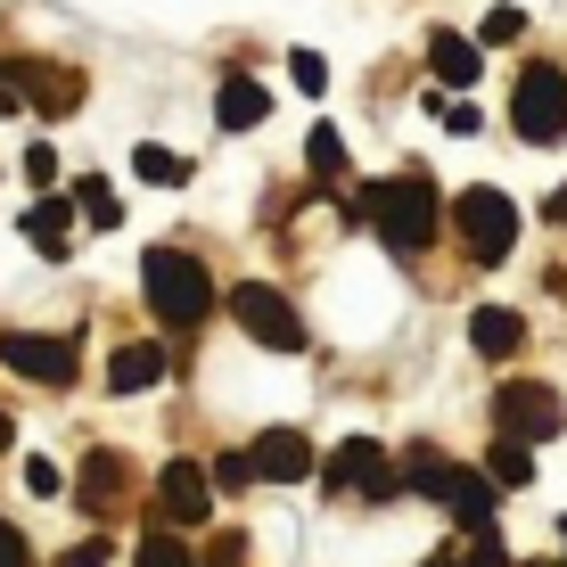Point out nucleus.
<instances>
[{
    "mask_svg": "<svg viewBox=\"0 0 567 567\" xmlns=\"http://www.w3.org/2000/svg\"><path fill=\"white\" fill-rule=\"evenodd\" d=\"M518 33H526V17H518V9H485V25H477V42H485V50H494V42H518Z\"/></svg>",
    "mask_w": 567,
    "mask_h": 567,
    "instance_id": "26",
    "label": "nucleus"
},
{
    "mask_svg": "<svg viewBox=\"0 0 567 567\" xmlns=\"http://www.w3.org/2000/svg\"><path fill=\"white\" fill-rule=\"evenodd\" d=\"M247 453H256L264 485H297V477H312V436H305V427H264Z\"/></svg>",
    "mask_w": 567,
    "mask_h": 567,
    "instance_id": "12",
    "label": "nucleus"
},
{
    "mask_svg": "<svg viewBox=\"0 0 567 567\" xmlns=\"http://www.w3.org/2000/svg\"><path fill=\"white\" fill-rule=\"evenodd\" d=\"M264 115H271V100H264L256 74H223V91H214V124H223V132H256Z\"/></svg>",
    "mask_w": 567,
    "mask_h": 567,
    "instance_id": "15",
    "label": "nucleus"
},
{
    "mask_svg": "<svg viewBox=\"0 0 567 567\" xmlns=\"http://www.w3.org/2000/svg\"><path fill=\"white\" fill-rule=\"evenodd\" d=\"M17 107H25V91H17V66L0 58V115H17Z\"/></svg>",
    "mask_w": 567,
    "mask_h": 567,
    "instance_id": "32",
    "label": "nucleus"
},
{
    "mask_svg": "<svg viewBox=\"0 0 567 567\" xmlns=\"http://www.w3.org/2000/svg\"><path fill=\"white\" fill-rule=\"evenodd\" d=\"M403 485L412 494H427V502H444L468 535H494V502H502V485L485 477V468H453L444 453H427V444H412L403 453Z\"/></svg>",
    "mask_w": 567,
    "mask_h": 567,
    "instance_id": "2",
    "label": "nucleus"
},
{
    "mask_svg": "<svg viewBox=\"0 0 567 567\" xmlns=\"http://www.w3.org/2000/svg\"><path fill=\"white\" fill-rule=\"evenodd\" d=\"M511 124H518V141H526V148H559V141H567V74L551 66V58H535V66L518 74V91H511Z\"/></svg>",
    "mask_w": 567,
    "mask_h": 567,
    "instance_id": "4",
    "label": "nucleus"
},
{
    "mask_svg": "<svg viewBox=\"0 0 567 567\" xmlns=\"http://www.w3.org/2000/svg\"><path fill=\"white\" fill-rule=\"evenodd\" d=\"M9 444H17V420H9V412H0V453H9Z\"/></svg>",
    "mask_w": 567,
    "mask_h": 567,
    "instance_id": "34",
    "label": "nucleus"
},
{
    "mask_svg": "<svg viewBox=\"0 0 567 567\" xmlns=\"http://www.w3.org/2000/svg\"><path fill=\"white\" fill-rule=\"evenodd\" d=\"M132 567H198V559H189V543L173 535V526H148L141 551H132Z\"/></svg>",
    "mask_w": 567,
    "mask_h": 567,
    "instance_id": "21",
    "label": "nucleus"
},
{
    "mask_svg": "<svg viewBox=\"0 0 567 567\" xmlns=\"http://www.w3.org/2000/svg\"><path fill=\"white\" fill-rule=\"evenodd\" d=\"M305 165H312V182H338V173H346V141L321 124V132L305 141Z\"/></svg>",
    "mask_w": 567,
    "mask_h": 567,
    "instance_id": "23",
    "label": "nucleus"
},
{
    "mask_svg": "<svg viewBox=\"0 0 567 567\" xmlns=\"http://www.w3.org/2000/svg\"><path fill=\"white\" fill-rule=\"evenodd\" d=\"M477 66H485V58H477V42H468V33H427V74H436V83H453V91H468V83H477Z\"/></svg>",
    "mask_w": 567,
    "mask_h": 567,
    "instance_id": "17",
    "label": "nucleus"
},
{
    "mask_svg": "<svg viewBox=\"0 0 567 567\" xmlns=\"http://www.w3.org/2000/svg\"><path fill=\"white\" fill-rule=\"evenodd\" d=\"M230 321H239L256 346H271V354H305V312L288 305L280 288H264V280H239V288H230Z\"/></svg>",
    "mask_w": 567,
    "mask_h": 567,
    "instance_id": "5",
    "label": "nucleus"
},
{
    "mask_svg": "<svg viewBox=\"0 0 567 567\" xmlns=\"http://www.w3.org/2000/svg\"><path fill=\"white\" fill-rule=\"evenodd\" d=\"M115 551H107V535H91V543H74V551L66 559H58V567H107Z\"/></svg>",
    "mask_w": 567,
    "mask_h": 567,
    "instance_id": "29",
    "label": "nucleus"
},
{
    "mask_svg": "<svg viewBox=\"0 0 567 567\" xmlns=\"http://www.w3.org/2000/svg\"><path fill=\"white\" fill-rule=\"evenodd\" d=\"M485 477H494L502 494H518V485H535V453H526L518 436H502L494 453H485Z\"/></svg>",
    "mask_w": 567,
    "mask_h": 567,
    "instance_id": "20",
    "label": "nucleus"
},
{
    "mask_svg": "<svg viewBox=\"0 0 567 567\" xmlns=\"http://www.w3.org/2000/svg\"><path fill=\"white\" fill-rule=\"evenodd\" d=\"M156 379H165V346H115V354H107V386H115V395H148V386Z\"/></svg>",
    "mask_w": 567,
    "mask_h": 567,
    "instance_id": "16",
    "label": "nucleus"
},
{
    "mask_svg": "<svg viewBox=\"0 0 567 567\" xmlns=\"http://www.w3.org/2000/svg\"><path fill=\"white\" fill-rule=\"evenodd\" d=\"M74 206H83V223H100V230H115V223H124V198H115V189L100 182V173H91V182L74 189Z\"/></svg>",
    "mask_w": 567,
    "mask_h": 567,
    "instance_id": "22",
    "label": "nucleus"
},
{
    "mask_svg": "<svg viewBox=\"0 0 567 567\" xmlns=\"http://www.w3.org/2000/svg\"><path fill=\"white\" fill-rule=\"evenodd\" d=\"M206 518H214V477L198 461H165L156 468V526L182 535V526H206Z\"/></svg>",
    "mask_w": 567,
    "mask_h": 567,
    "instance_id": "9",
    "label": "nucleus"
},
{
    "mask_svg": "<svg viewBox=\"0 0 567 567\" xmlns=\"http://www.w3.org/2000/svg\"><path fill=\"white\" fill-rule=\"evenodd\" d=\"M559 543H567V526H559Z\"/></svg>",
    "mask_w": 567,
    "mask_h": 567,
    "instance_id": "36",
    "label": "nucleus"
},
{
    "mask_svg": "<svg viewBox=\"0 0 567 567\" xmlns=\"http://www.w3.org/2000/svg\"><path fill=\"white\" fill-rule=\"evenodd\" d=\"M0 567H33V551H25V535H17L9 518H0Z\"/></svg>",
    "mask_w": 567,
    "mask_h": 567,
    "instance_id": "30",
    "label": "nucleus"
},
{
    "mask_svg": "<svg viewBox=\"0 0 567 567\" xmlns=\"http://www.w3.org/2000/svg\"><path fill=\"white\" fill-rule=\"evenodd\" d=\"M0 362H9L17 379H33V386H74L83 379L74 338H33V329H9V338H0Z\"/></svg>",
    "mask_w": 567,
    "mask_h": 567,
    "instance_id": "8",
    "label": "nucleus"
},
{
    "mask_svg": "<svg viewBox=\"0 0 567 567\" xmlns=\"http://www.w3.org/2000/svg\"><path fill=\"white\" fill-rule=\"evenodd\" d=\"M453 223H461V239H468L477 264H502L518 247V206L502 198V189H468V198L453 206Z\"/></svg>",
    "mask_w": 567,
    "mask_h": 567,
    "instance_id": "7",
    "label": "nucleus"
},
{
    "mask_svg": "<svg viewBox=\"0 0 567 567\" xmlns=\"http://www.w3.org/2000/svg\"><path fill=\"white\" fill-rule=\"evenodd\" d=\"M58 485H66V477H58L50 461H25V494H58Z\"/></svg>",
    "mask_w": 567,
    "mask_h": 567,
    "instance_id": "31",
    "label": "nucleus"
},
{
    "mask_svg": "<svg viewBox=\"0 0 567 567\" xmlns=\"http://www.w3.org/2000/svg\"><path fill=\"white\" fill-rule=\"evenodd\" d=\"M141 288H148V312L165 329H198L214 312V280H206V264L189 256V247H148L141 256Z\"/></svg>",
    "mask_w": 567,
    "mask_h": 567,
    "instance_id": "3",
    "label": "nucleus"
},
{
    "mask_svg": "<svg viewBox=\"0 0 567 567\" xmlns=\"http://www.w3.org/2000/svg\"><path fill=\"white\" fill-rule=\"evenodd\" d=\"M468 567H518V559L502 551V535H477V543H468Z\"/></svg>",
    "mask_w": 567,
    "mask_h": 567,
    "instance_id": "28",
    "label": "nucleus"
},
{
    "mask_svg": "<svg viewBox=\"0 0 567 567\" xmlns=\"http://www.w3.org/2000/svg\"><path fill=\"white\" fill-rule=\"evenodd\" d=\"M288 74H297V91H305V100H321V91H329V66H321V50H288Z\"/></svg>",
    "mask_w": 567,
    "mask_h": 567,
    "instance_id": "25",
    "label": "nucleus"
},
{
    "mask_svg": "<svg viewBox=\"0 0 567 567\" xmlns=\"http://www.w3.org/2000/svg\"><path fill=\"white\" fill-rule=\"evenodd\" d=\"M74 214H83V206H74V198H58V189H42V198L25 206V239L42 247L50 264H58V256H74V247H66V239H74Z\"/></svg>",
    "mask_w": 567,
    "mask_h": 567,
    "instance_id": "13",
    "label": "nucleus"
},
{
    "mask_svg": "<svg viewBox=\"0 0 567 567\" xmlns=\"http://www.w3.org/2000/svg\"><path fill=\"white\" fill-rule=\"evenodd\" d=\"M526 567H559V559H526Z\"/></svg>",
    "mask_w": 567,
    "mask_h": 567,
    "instance_id": "35",
    "label": "nucleus"
},
{
    "mask_svg": "<svg viewBox=\"0 0 567 567\" xmlns=\"http://www.w3.org/2000/svg\"><path fill=\"white\" fill-rule=\"evenodd\" d=\"M346 214L354 223L379 230L386 256H427V239H436V189L420 182V173H386V182H362L354 198H346Z\"/></svg>",
    "mask_w": 567,
    "mask_h": 567,
    "instance_id": "1",
    "label": "nucleus"
},
{
    "mask_svg": "<svg viewBox=\"0 0 567 567\" xmlns=\"http://www.w3.org/2000/svg\"><path fill=\"white\" fill-rule=\"evenodd\" d=\"M543 214H551V223H559V230H567V182H559V189H551V206H543Z\"/></svg>",
    "mask_w": 567,
    "mask_h": 567,
    "instance_id": "33",
    "label": "nucleus"
},
{
    "mask_svg": "<svg viewBox=\"0 0 567 567\" xmlns=\"http://www.w3.org/2000/svg\"><path fill=\"white\" fill-rule=\"evenodd\" d=\"M214 485H223V494H239V485H256L264 468H256V453H214V468H206Z\"/></svg>",
    "mask_w": 567,
    "mask_h": 567,
    "instance_id": "24",
    "label": "nucleus"
},
{
    "mask_svg": "<svg viewBox=\"0 0 567 567\" xmlns=\"http://www.w3.org/2000/svg\"><path fill=\"white\" fill-rule=\"evenodd\" d=\"M17 91H25L33 115H74V107H83V74L50 66V58H17Z\"/></svg>",
    "mask_w": 567,
    "mask_h": 567,
    "instance_id": "11",
    "label": "nucleus"
},
{
    "mask_svg": "<svg viewBox=\"0 0 567 567\" xmlns=\"http://www.w3.org/2000/svg\"><path fill=\"white\" fill-rule=\"evenodd\" d=\"M329 485H338V494H370V502H395V494H403V468L386 461V444L354 436V444H338V461H329Z\"/></svg>",
    "mask_w": 567,
    "mask_h": 567,
    "instance_id": "10",
    "label": "nucleus"
},
{
    "mask_svg": "<svg viewBox=\"0 0 567 567\" xmlns=\"http://www.w3.org/2000/svg\"><path fill=\"white\" fill-rule=\"evenodd\" d=\"M132 173H141V182H156V189H182V182H189V156L141 141V148H132Z\"/></svg>",
    "mask_w": 567,
    "mask_h": 567,
    "instance_id": "19",
    "label": "nucleus"
},
{
    "mask_svg": "<svg viewBox=\"0 0 567 567\" xmlns=\"http://www.w3.org/2000/svg\"><path fill=\"white\" fill-rule=\"evenodd\" d=\"M468 346H477L485 362H511L518 346H526V321H518L511 305H477V312H468Z\"/></svg>",
    "mask_w": 567,
    "mask_h": 567,
    "instance_id": "14",
    "label": "nucleus"
},
{
    "mask_svg": "<svg viewBox=\"0 0 567 567\" xmlns=\"http://www.w3.org/2000/svg\"><path fill=\"white\" fill-rule=\"evenodd\" d=\"M559 420H567L559 386H543V379H502L494 386V427H502V436L543 444V436H559Z\"/></svg>",
    "mask_w": 567,
    "mask_h": 567,
    "instance_id": "6",
    "label": "nucleus"
},
{
    "mask_svg": "<svg viewBox=\"0 0 567 567\" xmlns=\"http://www.w3.org/2000/svg\"><path fill=\"white\" fill-rule=\"evenodd\" d=\"M124 485H132V477H124V461H115V453H91V461H83V511H91V518H115Z\"/></svg>",
    "mask_w": 567,
    "mask_h": 567,
    "instance_id": "18",
    "label": "nucleus"
},
{
    "mask_svg": "<svg viewBox=\"0 0 567 567\" xmlns=\"http://www.w3.org/2000/svg\"><path fill=\"white\" fill-rule=\"evenodd\" d=\"M25 182H33V189H50V182H58V148H50V141H33V148H25Z\"/></svg>",
    "mask_w": 567,
    "mask_h": 567,
    "instance_id": "27",
    "label": "nucleus"
}]
</instances>
